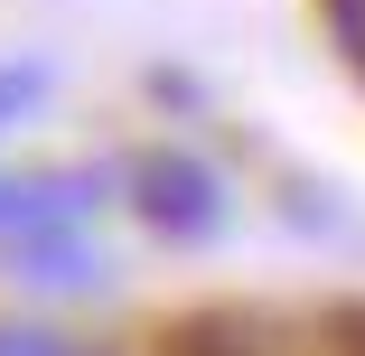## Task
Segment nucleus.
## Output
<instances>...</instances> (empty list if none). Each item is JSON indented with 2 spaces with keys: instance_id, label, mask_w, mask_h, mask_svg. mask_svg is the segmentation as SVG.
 <instances>
[{
  "instance_id": "f257e3e1",
  "label": "nucleus",
  "mask_w": 365,
  "mask_h": 356,
  "mask_svg": "<svg viewBox=\"0 0 365 356\" xmlns=\"http://www.w3.org/2000/svg\"><path fill=\"white\" fill-rule=\"evenodd\" d=\"M140 216H160V225L197 235V225L215 216V188H206V169H197V160H150V169H140Z\"/></svg>"
},
{
  "instance_id": "f03ea898",
  "label": "nucleus",
  "mask_w": 365,
  "mask_h": 356,
  "mask_svg": "<svg viewBox=\"0 0 365 356\" xmlns=\"http://www.w3.org/2000/svg\"><path fill=\"white\" fill-rule=\"evenodd\" d=\"M169 356H262V337H253L244 319H187V328L169 337Z\"/></svg>"
},
{
  "instance_id": "7ed1b4c3",
  "label": "nucleus",
  "mask_w": 365,
  "mask_h": 356,
  "mask_svg": "<svg viewBox=\"0 0 365 356\" xmlns=\"http://www.w3.org/2000/svg\"><path fill=\"white\" fill-rule=\"evenodd\" d=\"M328 38L346 47V66L365 76V0H328Z\"/></svg>"
},
{
  "instance_id": "20e7f679",
  "label": "nucleus",
  "mask_w": 365,
  "mask_h": 356,
  "mask_svg": "<svg viewBox=\"0 0 365 356\" xmlns=\"http://www.w3.org/2000/svg\"><path fill=\"white\" fill-rule=\"evenodd\" d=\"M0 356H85V347H66L47 328H0Z\"/></svg>"
},
{
  "instance_id": "39448f33",
  "label": "nucleus",
  "mask_w": 365,
  "mask_h": 356,
  "mask_svg": "<svg viewBox=\"0 0 365 356\" xmlns=\"http://www.w3.org/2000/svg\"><path fill=\"white\" fill-rule=\"evenodd\" d=\"M38 94V66H19V76H0V122H10V103H29Z\"/></svg>"
},
{
  "instance_id": "423d86ee",
  "label": "nucleus",
  "mask_w": 365,
  "mask_h": 356,
  "mask_svg": "<svg viewBox=\"0 0 365 356\" xmlns=\"http://www.w3.org/2000/svg\"><path fill=\"white\" fill-rule=\"evenodd\" d=\"M337 356H365V310H337Z\"/></svg>"
}]
</instances>
